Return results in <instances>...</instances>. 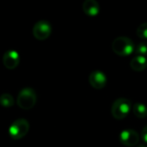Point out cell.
I'll return each instance as SVG.
<instances>
[{
    "label": "cell",
    "instance_id": "cell-1",
    "mask_svg": "<svg viewBox=\"0 0 147 147\" xmlns=\"http://www.w3.org/2000/svg\"><path fill=\"white\" fill-rule=\"evenodd\" d=\"M113 51L119 56H129L135 51L134 41L126 36H120L114 40L112 43Z\"/></svg>",
    "mask_w": 147,
    "mask_h": 147
},
{
    "label": "cell",
    "instance_id": "cell-2",
    "mask_svg": "<svg viewBox=\"0 0 147 147\" xmlns=\"http://www.w3.org/2000/svg\"><path fill=\"white\" fill-rule=\"evenodd\" d=\"M37 102V95L32 88H23L20 90L17 96L16 103L19 108L24 110H28L34 108Z\"/></svg>",
    "mask_w": 147,
    "mask_h": 147
},
{
    "label": "cell",
    "instance_id": "cell-3",
    "mask_svg": "<svg viewBox=\"0 0 147 147\" xmlns=\"http://www.w3.org/2000/svg\"><path fill=\"white\" fill-rule=\"evenodd\" d=\"M132 109V102L129 99L121 97L116 99L111 108V114L116 120L125 119Z\"/></svg>",
    "mask_w": 147,
    "mask_h": 147
},
{
    "label": "cell",
    "instance_id": "cell-4",
    "mask_svg": "<svg viewBox=\"0 0 147 147\" xmlns=\"http://www.w3.org/2000/svg\"><path fill=\"white\" fill-rule=\"evenodd\" d=\"M29 131V123L27 120L20 118L16 120L9 128V134L13 140L24 138Z\"/></svg>",
    "mask_w": 147,
    "mask_h": 147
},
{
    "label": "cell",
    "instance_id": "cell-5",
    "mask_svg": "<svg viewBox=\"0 0 147 147\" xmlns=\"http://www.w3.org/2000/svg\"><path fill=\"white\" fill-rule=\"evenodd\" d=\"M52 34V26L46 20L38 21L33 27V35L39 40H47Z\"/></svg>",
    "mask_w": 147,
    "mask_h": 147
},
{
    "label": "cell",
    "instance_id": "cell-6",
    "mask_svg": "<svg viewBox=\"0 0 147 147\" xmlns=\"http://www.w3.org/2000/svg\"><path fill=\"white\" fill-rule=\"evenodd\" d=\"M120 141L122 145L127 146H134L139 143L140 135L133 129H125L120 134Z\"/></svg>",
    "mask_w": 147,
    "mask_h": 147
},
{
    "label": "cell",
    "instance_id": "cell-7",
    "mask_svg": "<svg viewBox=\"0 0 147 147\" xmlns=\"http://www.w3.org/2000/svg\"><path fill=\"white\" fill-rule=\"evenodd\" d=\"M107 81L108 79L106 74L100 70H96L92 71L89 77V82L90 85L96 90H101L104 88L107 84Z\"/></svg>",
    "mask_w": 147,
    "mask_h": 147
},
{
    "label": "cell",
    "instance_id": "cell-8",
    "mask_svg": "<svg viewBox=\"0 0 147 147\" xmlns=\"http://www.w3.org/2000/svg\"><path fill=\"white\" fill-rule=\"evenodd\" d=\"M3 65L9 70L16 69L20 63L19 53L15 50H8L3 54Z\"/></svg>",
    "mask_w": 147,
    "mask_h": 147
},
{
    "label": "cell",
    "instance_id": "cell-9",
    "mask_svg": "<svg viewBox=\"0 0 147 147\" xmlns=\"http://www.w3.org/2000/svg\"><path fill=\"white\" fill-rule=\"evenodd\" d=\"M83 10L89 16H96L100 12V4L96 0H85L83 3Z\"/></svg>",
    "mask_w": 147,
    "mask_h": 147
},
{
    "label": "cell",
    "instance_id": "cell-10",
    "mask_svg": "<svg viewBox=\"0 0 147 147\" xmlns=\"http://www.w3.org/2000/svg\"><path fill=\"white\" fill-rule=\"evenodd\" d=\"M130 66L135 71H143L147 67V58L140 55H136L131 60Z\"/></svg>",
    "mask_w": 147,
    "mask_h": 147
},
{
    "label": "cell",
    "instance_id": "cell-11",
    "mask_svg": "<svg viewBox=\"0 0 147 147\" xmlns=\"http://www.w3.org/2000/svg\"><path fill=\"white\" fill-rule=\"evenodd\" d=\"M133 111L138 118L145 119L147 117V107L142 102H135L133 106Z\"/></svg>",
    "mask_w": 147,
    "mask_h": 147
},
{
    "label": "cell",
    "instance_id": "cell-12",
    "mask_svg": "<svg viewBox=\"0 0 147 147\" xmlns=\"http://www.w3.org/2000/svg\"><path fill=\"white\" fill-rule=\"evenodd\" d=\"M0 105L4 108H10L14 105V98L10 94L3 93L0 96Z\"/></svg>",
    "mask_w": 147,
    "mask_h": 147
},
{
    "label": "cell",
    "instance_id": "cell-13",
    "mask_svg": "<svg viewBox=\"0 0 147 147\" xmlns=\"http://www.w3.org/2000/svg\"><path fill=\"white\" fill-rule=\"evenodd\" d=\"M135 53L137 55L147 57V41H142L135 47Z\"/></svg>",
    "mask_w": 147,
    "mask_h": 147
},
{
    "label": "cell",
    "instance_id": "cell-14",
    "mask_svg": "<svg viewBox=\"0 0 147 147\" xmlns=\"http://www.w3.org/2000/svg\"><path fill=\"white\" fill-rule=\"evenodd\" d=\"M137 35L141 39H147V22H144L137 28Z\"/></svg>",
    "mask_w": 147,
    "mask_h": 147
},
{
    "label": "cell",
    "instance_id": "cell-15",
    "mask_svg": "<svg viewBox=\"0 0 147 147\" xmlns=\"http://www.w3.org/2000/svg\"><path fill=\"white\" fill-rule=\"evenodd\" d=\"M141 136H142L143 140L146 142V144H147V125L143 128L142 133H141Z\"/></svg>",
    "mask_w": 147,
    "mask_h": 147
},
{
    "label": "cell",
    "instance_id": "cell-16",
    "mask_svg": "<svg viewBox=\"0 0 147 147\" xmlns=\"http://www.w3.org/2000/svg\"><path fill=\"white\" fill-rule=\"evenodd\" d=\"M138 147H147V144H142V145H140Z\"/></svg>",
    "mask_w": 147,
    "mask_h": 147
}]
</instances>
